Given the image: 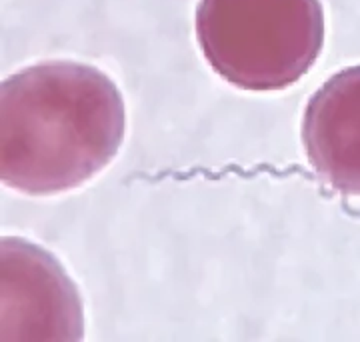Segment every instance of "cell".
Segmentation results:
<instances>
[{
  "label": "cell",
  "instance_id": "obj_1",
  "mask_svg": "<svg viewBox=\"0 0 360 342\" xmlns=\"http://www.w3.org/2000/svg\"><path fill=\"white\" fill-rule=\"evenodd\" d=\"M124 101L90 64L52 61L2 82V182L25 194L82 186L116 156Z\"/></svg>",
  "mask_w": 360,
  "mask_h": 342
},
{
  "label": "cell",
  "instance_id": "obj_2",
  "mask_svg": "<svg viewBox=\"0 0 360 342\" xmlns=\"http://www.w3.org/2000/svg\"><path fill=\"white\" fill-rule=\"evenodd\" d=\"M321 0H200L196 38L206 63L236 89L298 82L324 44Z\"/></svg>",
  "mask_w": 360,
  "mask_h": 342
},
{
  "label": "cell",
  "instance_id": "obj_3",
  "mask_svg": "<svg viewBox=\"0 0 360 342\" xmlns=\"http://www.w3.org/2000/svg\"><path fill=\"white\" fill-rule=\"evenodd\" d=\"M82 336V303L56 256L26 239H2V342Z\"/></svg>",
  "mask_w": 360,
  "mask_h": 342
},
{
  "label": "cell",
  "instance_id": "obj_4",
  "mask_svg": "<svg viewBox=\"0 0 360 342\" xmlns=\"http://www.w3.org/2000/svg\"><path fill=\"white\" fill-rule=\"evenodd\" d=\"M302 144L326 186L360 196V64L330 76L312 94L302 118Z\"/></svg>",
  "mask_w": 360,
  "mask_h": 342
}]
</instances>
